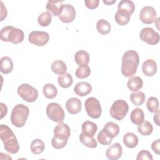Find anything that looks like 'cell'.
<instances>
[{
    "label": "cell",
    "instance_id": "cell-29",
    "mask_svg": "<svg viewBox=\"0 0 160 160\" xmlns=\"http://www.w3.org/2000/svg\"><path fill=\"white\" fill-rule=\"evenodd\" d=\"M42 92L44 96L47 99H53L58 94V89L56 87L51 83L46 84L42 88Z\"/></svg>",
    "mask_w": 160,
    "mask_h": 160
},
{
    "label": "cell",
    "instance_id": "cell-24",
    "mask_svg": "<svg viewBox=\"0 0 160 160\" xmlns=\"http://www.w3.org/2000/svg\"><path fill=\"white\" fill-rule=\"evenodd\" d=\"M131 122L136 125L141 124L144 120V114L143 111L139 108H134L130 114Z\"/></svg>",
    "mask_w": 160,
    "mask_h": 160
},
{
    "label": "cell",
    "instance_id": "cell-43",
    "mask_svg": "<svg viewBox=\"0 0 160 160\" xmlns=\"http://www.w3.org/2000/svg\"><path fill=\"white\" fill-rule=\"evenodd\" d=\"M160 139H158L157 140L154 141L152 142L151 144V149L156 154H160Z\"/></svg>",
    "mask_w": 160,
    "mask_h": 160
},
{
    "label": "cell",
    "instance_id": "cell-40",
    "mask_svg": "<svg viewBox=\"0 0 160 160\" xmlns=\"http://www.w3.org/2000/svg\"><path fill=\"white\" fill-rule=\"evenodd\" d=\"M68 141V140L67 139H62L54 136L51 140V144L54 148L56 149H59L66 146V145L67 144Z\"/></svg>",
    "mask_w": 160,
    "mask_h": 160
},
{
    "label": "cell",
    "instance_id": "cell-3",
    "mask_svg": "<svg viewBox=\"0 0 160 160\" xmlns=\"http://www.w3.org/2000/svg\"><path fill=\"white\" fill-rule=\"evenodd\" d=\"M0 38L2 41L11 42L17 44L23 41L24 34L21 29L12 26H7L1 29Z\"/></svg>",
    "mask_w": 160,
    "mask_h": 160
},
{
    "label": "cell",
    "instance_id": "cell-22",
    "mask_svg": "<svg viewBox=\"0 0 160 160\" xmlns=\"http://www.w3.org/2000/svg\"><path fill=\"white\" fill-rule=\"evenodd\" d=\"M123 142L128 148H134L138 144V136L132 132H127L123 136Z\"/></svg>",
    "mask_w": 160,
    "mask_h": 160
},
{
    "label": "cell",
    "instance_id": "cell-1",
    "mask_svg": "<svg viewBox=\"0 0 160 160\" xmlns=\"http://www.w3.org/2000/svg\"><path fill=\"white\" fill-rule=\"evenodd\" d=\"M139 63L138 53L134 50H128L124 52L122 58L121 73L126 77H132L137 71Z\"/></svg>",
    "mask_w": 160,
    "mask_h": 160
},
{
    "label": "cell",
    "instance_id": "cell-23",
    "mask_svg": "<svg viewBox=\"0 0 160 160\" xmlns=\"http://www.w3.org/2000/svg\"><path fill=\"white\" fill-rule=\"evenodd\" d=\"M143 85L142 79L139 76H134L131 78L128 82L127 86L128 89L132 92H137L141 89Z\"/></svg>",
    "mask_w": 160,
    "mask_h": 160
},
{
    "label": "cell",
    "instance_id": "cell-13",
    "mask_svg": "<svg viewBox=\"0 0 160 160\" xmlns=\"http://www.w3.org/2000/svg\"><path fill=\"white\" fill-rule=\"evenodd\" d=\"M54 136L58 138L68 140L71 135L70 128L68 125L62 122H59L54 128Z\"/></svg>",
    "mask_w": 160,
    "mask_h": 160
},
{
    "label": "cell",
    "instance_id": "cell-19",
    "mask_svg": "<svg viewBox=\"0 0 160 160\" xmlns=\"http://www.w3.org/2000/svg\"><path fill=\"white\" fill-rule=\"evenodd\" d=\"M81 129L82 132L84 135L89 137H93L98 130V126L92 121H86L82 123Z\"/></svg>",
    "mask_w": 160,
    "mask_h": 160
},
{
    "label": "cell",
    "instance_id": "cell-16",
    "mask_svg": "<svg viewBox=\"0 0 160 160\" xmlns=\"http://www.w3.org/2000/svg\"><path fill=\"white\" fill-rule=\"evenodd\" d=\"M66 108L70 114H76L81 110V101L77 98H71L66 101Z\"/></svg>",
    "mask_w": 160,
    "mask_h": 160
},
{
    "label": "cell",
    "instance_id": "cell-37",
    "mask_svg": "<svg viewBox=\"0 0 160 160\" xmlns=\"http://www.w3.org/2000/svg\"><path fill=\"white\" fill-rule=\"evenodd\" d=\"M91 74V69L89 66H79L76 71L75 75L79 79H84L88 78Z\"/></svg>",
    "mask_w": 160,
    "mask_h": 160
},
{
    "label": "cell",
    "instance_id": "cell-4",
    "mask_svg": "<svg viewBox=\"0 0 160 160\" xmlns=\"http://www.w3.org/2000/svg\"><path fill=\"white\" fill-rule=\"evenodd\" d=\"M29 114V108L22 104H18L12 110L10 117L11 123L17 128L23 127L26 122Z\"/></svg>",
    "mask_w": 160,
    "mask_h": 160
},
{
    "label": "cell",
    "instance_id": "cell-8",
    "mask_svg": "<svg viewBox=\"0 0 160 160\" xmlns=\"http://www.w3.org/2000/svg\"><path fill=\"white\" fill-rule=\"evenodd\" d=\"M84 107L88 115L93 119L99 118L102 112L99 101L94 97L88 98L84 103Z\"/></svg>",
    "mask_w": 160,
    "mask_h": 160
},
{
    "label": "cell",
    "instance_id": "cell-12",
    "mask_svg": "<svg viewBox=\"0 0 160 160\" xmlns=\"http://www.w3.org/2000/svg\"><path fill=\"white\" fill-rule=\"evenodd\" d=\"M58 17L62 22L69 23L72 22L76 18V11L74 8L69 4H63L62 11Z\"/></svg>",
    "mask_w": 160,
    "mask_h": 160
},
{
    "label": "cell",
    "instance_id": "cell-31",
    "mask_svg": "<svg viewBox=\"0 0 160 160\" xmlns=\"http://www.w3.org/2000/svg\"><path fill=\"white\" fill-rule=\"evenodd\" d=\"M97 31L101 34L105 35L110 32L111 26L110 23L105 19H100L96 23Z\"/></svg>",
    "mask_w": 160,
    "mask_h": 160
},
{
    "label": "cell",
    "instance_id": "cell-18",
    "mask_svg": "<svg viewBox=\"0 0 160 160\" xmlns=\"http://www.w3.org/2000/svg\"><path fill=\"white\" fill-rule=\"evenodd\" d=\"M92 91V86L88 82L81 81L77 83L74 88V92L79 96H85L89 94Z\"/></svg>",
    "mask_w": 160,
    "mask_h": 160
},
{
    "label": "cell",
    "instance_id": "cell-35",
    "mask_svg": "<svg viewBox=\"0 0 160 160\" xmlns=\"http://www.w3.org/2000/svg\"><path fill=\"white\" fill-rule=\"evenodd\" d=\"M79 141L85 146L89 148H95L98 146V142L93 137H89L81 132L79 135Z\"/></svg>",
    "mask_w": 160,
    "mask_h": 160
},
{
    "label": "cell",
    "instance_id": "cell-39",
    "mask_svg": "<svg viewBox=\"0 0 160 160\" xmlns=\"http://www.w3.org/2000/svg\"><path fill=\"white\" fill-rule=\"evenodd\" d=\"M97 139L98 140V142L104 146H107L110 144L112 142V138H111L109 137L107 134L104 132V129H101V131L98 133Z\"/></svg>",
    "mask_w": 160,
    "mask_h": 160
},
{
    "label": "cell",
    "instance_id": "cell-32",
    "mask_svg": "<svg viewBox=\"0 0 160 160\" xmlns=\"http://www.w3.org/2000/svg\"><path fill=\"white\" fill-rule=\"evenodd\" d=\"M45 149L44 142L39 139L33 140L31 144V151L34 154H39L42 153Z\"/></svg>",
    "mask_w": 160,
    "mask_h": 160
},
{
    "label": "cell",
    "instance_id": "cell-42",
    "mask_svg": "<svg viewBox=\"0 0 160 160\" xmlns=\"http://www.w3.org/2000/svg\"><path fill=\"white\" fill-rule=\"evenodd\" d=\"M84 3L88 9H94L98 8L99 3V0H85Z\"/></svg>",
    "mask_w": 160,
    "mask_h": 160
},
{
    "label": "cell",
    "instance_id": "cell-21",
    "mask_svg": "<svg viewBox=\"0 0 160 160\" xmlns=\"http://www.w3.org/2000/svg\"><path fill=\"white\" fill-rule=\"evenodd\" d=\"M74 60L79 66L88 65L89 62V54L84 50H79L75 53Z\"/></svg>",
    "mask_w": 160,
    "mask_h": 160
},
{
    "label": "cell",
    "instance_id": "cell-46",
    "mask_svg": "<svg viewBox=\"0 0 160 160\" xmlns=\"http://www.w3.org/2000/svg\"><path fill=\"white\" fill-rule=\"evenodd\" d=\"M153 119H154V123L159 126V109L156 112H154Z\"/></svg>",
    "mask_w": 160,
    "mask_h": 160
},
{
    "label": "cell",
    "instance_id": "cell-33",
    "mask_svg": "<svg viewBox=\"0 0 160 160\" xmlns=\"http://www.w3.org/2000/svg\"><path fill=\"white\" fill-rule=\"evenodd\" d=\"M138 131L142 136H149L152 132L153 127L150 122L144 121L141 124L138 125Z\"/></svg>",
    "mask_w": 160,
    "mask_h": 160
},
{
    "label": "cell",
    "instance_id": "cell-47",
    "mask_svg": "<svg viewBox=\"0 0 160 160\" xmlns=\"http://www.w3.org/2000/svg\"><path fill=\"white\" fill-rule=\"evenodd\" d=\"M102 2L106 5H112V4L116 2V0H112V1H104V0H103Z\"/></svg>",
    "mask_w": 160,
    "mask_h": 160
},
{
    "label": "cell",
    "instance_id": "cell-14",
    "mask_svg": "<svg viewBox=\"0 0 160 160\" xmlns=\"http://www.w3.org/2000/svg\"><path fill=\"white\" fill-rule=\"evenodd\" d=\"M122 154V146L119 143L116 142L108 148L106 152V156L110 160H117L121 157Z\"/></svg>",
    "mask_w": 160,
    "mask_h": 160
},
{
    "label": "cell",
    "instance_id": "cell-25",
    "mask_svg": "<svg viewBox=\"0 0 160 160\" xmlns=\"http://www.w3.org/2000/svg\"><path fill=\"white\" fill-rule=\"evenodd\" d=\"M103 129L104 132L107 134V135L111 138L116 137L119 132V126L117 124L111 121L107 122L104 125Z\"/></svg>",
    "mask_w": 160,
    "mask_h": 160
},
{
    "label": "cell",
    "instance_id": "cell-28",
    "mask_svg": "<svg viewBox=\"0 0 160 160\" xmlns=\"http://www.w3.org/2000/svg\"><path fill=\"white\" fill-rule=\"evenodd\" d=\"M52 71L56 74H62L66 73L67 66L64 62L61 60H56L51 64Z\"/></svg>",
    "mask_w": 160,
    "mask_h": 160
},
{
    "label": "cell",
    "instance_id": "cell-9",
    "mask_svg": "<svg viewBox=\"0 0 160 160\" xmlns=\"http://www.w3.org/2000/svg\"><path fill=\"white\" fill-rule=\"evenodd\" d=\"M139 38L143 41L150 45L157 44L159 41V34L151 28H142L139 33Z\"/></svg>",
    "mask_w": 160,
    "mask_h": 160
},
{
    "label": "cell",
    "instance_id": "cell-15",
    "mask_svg": "<svg viewBox=\"0 0 160 160\" xmlns=\"http://www.w3.org/2000/svg\"><path fill=\"white\" fill-rule=\"evenodd\" d=\"M142 71L143 74L148 77L154 76L157 72V64L152 59H146L142 64Z\"/></svg>",
    "mask_w": 160,
    "mask_h": 160
},
{
    "label": "cell",
    "instance_id": "cell-26",
    "mask_svg": "<svg viewBox=\"0 0 160 160\" xmlns=\"http://www.w3.org/2000/svg\"><path fill=\"white\" fill-rule=\"evenodd\" d=\"M131 18V14L126 11L118 10L115 14L114 19L116 22L120 26H125L126 25Z\"/></svg>",
    "mask_w": 160,
    "mask_h": 160
},
{
    "label": "cell",
    "instance_id": "cell-27",
    "mask_svg": "<svg viewBox=\"0 0 160 160\" xmlns=\"http://www.w3.org/2000/svg\"><path fill=\"white\" fill-rule=\"evenodd\" d=\"M58 82L59 85L61 88H68L72 85L73 82V79L69 73L66 72L64 74L59 75L58 78Z\"/></svg>",
    "mask_w": 160,
    "mask_h": 160
},
{
    "label": "cell",
    "instance_id": "cell-2",
    "mask_svg": "<svg viewBox=\"0 0 160 160\" xmlns=\"http://www.w3.org/2000/svg\"><path fill=\"white\" fill-rule=\"evenodd\" d=\"M0 138L7 152L14 154L19 151V145L17 138L11 129L7 125H0Z\"/></svg>",
    "mask_w": 160,
    "mask_h": 160
},
{
    "label": "cell",
    "instance_id": "cell-38",
    "mask_svg": "<svg viewBox=\"0 0 160 160\" xmlns=\"http://www.w3.org/2000/svg\"><path fill=\"white\" fill-rule=\"evenodd\" d=\"M146 107L148 110L151 113H154L158 111L159 101L158 98L154 96L149 97L146 102Z\"/></svg>",
    "mask_w": 160,
    "mask_h": 160
},
{
    "label": "cell",
    "instance_id": "cell-36",
    "mask_svg": "<svg viewBox=\"0 0 160 160\" xmlns=\"http://www.w3.org/2000/svg\"><path fill=\"white\" fill-rule=\"evenodd\" d=\"M52 21V15L48 11L42 12L38 18V22L41 26L46 27L50 24Z\"/></svg>",
    "mask_w": 160,
    "mask_h": 160
},
{
    "label": "cell",
    "instance_id": "cell-20",
    "mask_svg": "<svg viewBox=\"0 0 160 160\" xmlns=\"http://www.w3.org/2000/svg\"><path fill=\"white\" fill-rule=\"evenodd\" d=\"M13 69V62L8 56H3L0 61V71L4 74H9Z\"/></svg>",
    "mask_w": 160,
    "mask_h": 160
},
{
    "label": "cell",
    "instance_id": "cell-45",
    "mask_svg": "<svg viewBox=\"0 0 160 160\" xmlns=\"http://www.w3.org/2000/svg\"><path fill=\"white\" fill-rule=\"evenodd\" d=\"M0 106H1V119H2L7 114L8 108L6 105L2 102L0 103Z\"/></svg>",
    "mask_w": 160,
    "mask_h": 160
},
{
    "label": "cell",
    "instance_id": "cell-30",
    "mask_svg": "<svg viewBox=\"0 0 160 160\" xmlns=\"http://www.w3.org/2000/svg\"><path fill=\"white\" fill-rule=\"evenodd\" d=\"M118 10L126 11L131 15L135 10V5L131 1L122 0L118 4Z\"/></svg>",
    "mask_w": 160,
    "mask_h": 160
},
{
    "label": "cell",
    "instance_id": "cell-11",
    "mask_svg": "<svg viewBox=\"0 0 160 160\" xmlns=\"http://www.w3.org/2000/svg\"><path fill=\"white\" fill-rule=\"evenodd\" d=\"M156 18V11L152 7L149 6H144L141 10L139 13V19L141 21L146 24H150L153 23Z\"/></svg>",
    "mask_w": 160,
    "mask_h": 160
},
{
    "label": "cell",
    "instance_id": "cell-34",
    "mask_svg": "<svg viewBox=\"0 0 160 160\" xmlns=\"http://www.w3.org/2000/svg\"><path fill=\"white\" fill-rule=\"evenodd\" d=\"M130 100L135 106L142 105L146 99V96L143 92H134L130 94Z\"/></svg>",
    "mask_w": 160,
    "mask_h": 160
},
{
    "label": "cell",
    "instance_id": "cell-17",
    "mask_svg": "<svg viewBox=\"0 0 160 160\" xmlns=\"http://www.w3.org/2000/svg\"><path fill=\"white\" fill-rule=\"evenodd\" d=\"M63 7L62 1H48L46 8L54 16H59Z\"/></svg>",
    "mask_w": 160,
    "mask_h": 160
},
{
    "label": "cell",
    "instance_id": "cell-10",
    "mask_svg": "<svg viewBox=\"0 0 160 160\" xmlns=\"http://www.w3.org/2000/svg\"><path fill=\"white\" fill-rule=\"evenodd\" d=\"M49 39V34L44 31H34L28 36L29 42L38 46H43L46 44Z\"/></svg>",
    "mask_w": 160,
    "mask_h": 160
},
{
    "label": "cell",
    "instance_id": "cell-5",
    "mask_svg": "<svg viewBox=\"0 0 160 160\" xmlns=\"http://www.w3.org/2000/svg\"><path fill=\"white\" fill-rule=\"evenodd\" d=\"M129 111V105L126 101L122 99L115 101L112 104L109 112L114 119L118 121L122 120Z\"/></svg>",
    "mask_w": 160,
    "mask_h": 160
},
{
    "label": "cell",
    "instance_id": "cell-41",
    "mask_svg": "<svg viewBox=\"0 0 160 160\" xmlns=\"http://www.w3.org/2000/svg\"><path fill=\"white\" fill-rule=\"evenodd\" d=\"M137 160L141 159H148V160H152L153 158L151 152L147 150H141L139 152L136 157Z\"/></svg>",
    "mask_w": 160,
    "mask_h": 160
},
{
    "label": "cell",
    "instance_id": "cell-6",
    "mask_svg": "<svg viewBox=\"0 0 160 160\" xmlns=\"http://www.w3.org/2000/svg\"><path fill=\"white\" fill-rule=\"evenodd\" d=\"M46 114L52 121L59 123L64 121L65 114L62 107L56 102H51L46 107Z\"/></svg>",
    "mask_w": 160,
    "mask_h": 160
},
{
    "label": "cell",
    "instance_id": "cell-44",
    "mask_svg": "<svg viewBox=\"0 0 160 160\" xmlns=\"http://www.w3.org/2000/svg\"><path fill=\"white\" fill-rule=\"evenodd\" d=\"M0 3H1V21H2L4 18H6L8 12H7L6 8L3 4V2L1 1Z\"/></svg>",
    "mask_w": 160,
    "mask_h": 160
},
{
    "label": "cell",
    "instance_id": "cell-7",
    "mask_svg": "<svg viewBox=\"0 0 160 160\" xmlns=\"http://www.w3.org/2000/svg\"><path fill=\"white\" fill-rule=\"evenodd\" d=\"M18 93L26 102H34L38 97V91L29 84H22L18 88Z\"/></svg>",
    "mask_w": 160,
    "mask_h": 160
}]
</instances>
